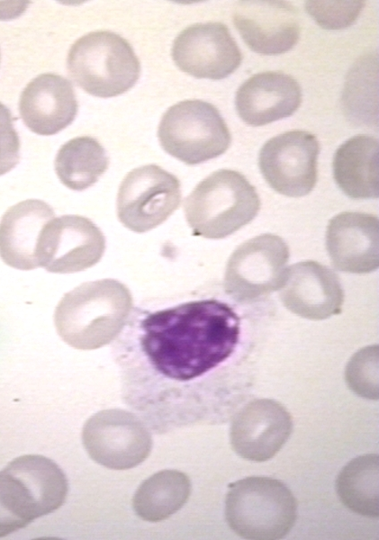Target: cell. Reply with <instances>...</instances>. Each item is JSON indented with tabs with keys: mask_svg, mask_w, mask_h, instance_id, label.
Segmentation results:
<instances>
[{
	"mask_svg": "<svg viewBox=\"0 0 379 540\" xmlns=\"http://www.w3.org/2000/svg\"><path fill=\"white\" fill-rule=\"evenodd\" d=\"M236 301L216 295L150 296L131 308L112 342L123 402L155 434L214 414L204 380L235 355Z\"/></svg>",
	"mask_w": 379,
	"mask_h": 540,
	"instance_id": "cell-1",
	"label": "cell"
},
{
	"mask_svg": "<svg viewBox=\"0 0 379 540\" xmlns=\"http://www.w3.org/2000/svg\"><path fill=\"white\" fill-rule=\"evenodd\" d=\"M296 500L280 481L248 477L229 485L225 517L239 536L275 540L285 536L296 519Z\"/></svg>",
	"mask_w": 379,
	"mask_h": 540,
	"instance_id": "cell-2",
	"label": "cell"
},
{
	"mask_svg": "<svg viewBox=\"0 0 379 540\" xmlns=\"http://www.w3.org/2000/svg\"><path fill=\"white\" fill-rule=\"evenodd\" d=\"M260 200L255 187L240 173L221 169L203 179L185 201V212L195 233L226 237L250 222Z\"/></svg>",
	"mask_w": 379,
	"mask_h": 540,
	"instance_id": "cell-3",
	"label": "cell"
},
{
	"mask_svg": "<svg viewBox=\"0 0 379 540\" xmlns=\"http://www.w3.org/2000/svg\"><path fill=\"white\" fill-rule=\"evenodd\" d=\"M67 68L83 90L104 98L128 91L140 74L130 43L107 31L92 32L77 40L68 51Z\"/></svg>",
	"mask_w": 379,
	"mask_h": 540,
	"instance_id": "cell-4",
	"label": "cell"
},
{
	"mask_svg": "<svg viewBox=\"0 0 379 540\" xmlns=\"http://www.w3.org/2000/svg\"><path fill=\"white\" fill-rule=\"evenodd\" d=\"M158 137L166 152L188 165L219 157L231 140L219 111L202 100H185L169 107L160 120Z\"/></svg>",
	"mask_w": 379,
	"mask_h": 540,
	"instance_id": "cell-5",
	"label": "cell"
},
{
	"mask_svg": "<svg viewBox=\"0 0 379 540\" xmlns=\"http://www.w3.org/2000/svg\"><path fill=\"white\" fill-rule=\"evenodd\" d=\"M82 443L98 464L113 470L133 468L149 455V429L133 412L120 409L101 410L90 417L82 430Z\"/></svg>",
	"mask_w": 379,
	"mask_h": 540,
	"instance_id": "cell-6",
	"label": "cell"
},
{
	"mask_svg": "<svg viewBox=\"0 0 379 540\" xmlns=\"http://www.w3.org/2000/svg\"><path fill=\"white\" fill-rule=\"evenodd\" d=\"M289 249L277 235L263 234L242 243L230 256L223 288L238 303H248L278 290Z\"/></svg>",
	"mask_w": 379,
	"mask_h": 540,
	"instance_id": "cell-7",
	"label": "cell"
},
{
	"mask_svg": "<svg viewBox=\"0 0 379 540\" xmlns=\"http://www.w3.org/2000/svg\"><path fill=\"white\" fill-rule=\"evenodd\" d=\"M319 151L314 135L291 130L264 144L258 165L265 180L275 191L290 197H302L315 186Z\"/></svg>",
	"mask_w": 379,
	"mask_h": 540,
	"instance_id": "cell-8",
	"label": "cell"
},
{
	"mask_svg": "<svg viewBox=\"0 0 379 540\" xmlns=\"http://www.w3.org/2000/svg\"><path fill=\"white\" fill-rule=\"evenodd\" d=\"M172 58L184 72L198 77L222 79L240 65L241 52L221 22L195 23L174 40Z\"/></svg>",
	"mask_w": 379,
	"mask_h": 540,
	"instance_id": "cell-9",
	"label": "cell"
},
{
	"mask_svg": "<svg viewBox=\"0 0 379 540\" xmlns=\"http://www.w3.org/2000/svg\"><path fill=\"white\" fill-rule=\"evenodd\" d=\"M104 238L88 219L66 215L42 229L36 249L39 266L53 273H73L95 265L102 256Z\"/></svg>",
	"mask_w": 379,
	"mask_h": 540,
	"instance_id": "cell-10",
	"label": "cell"
},
{
	"mask_svg": "<svg viewBox=\"0 0 379 540\" xmlns=\"http://www.w3.org/2000/svg\"><path fill=\"white\" fill-rule=\"evenodd\" d=\"M107 281L83 284L65 294L58 304L54 321L61 338L81 350L109 343L115 331L107 320Z\"/></svg>",
	"mask_w": 379,
	"mask_h": 540,
	"instance_id": "cell-11",
	"label": "cell"
},
{
	"mask_svg": "<svg viewBox=\"0 0 379 540\" xmlns=\"http://www.w3.org/2000/svg\"><path fill=\"white\" fill-rule=\"evenodd\" d=\"M278 291L287 310L312 320L340 313L344 302L337 274L314 261L299 262L286 268Z\"/></svg>",
	"mask_w": 379,
	"mask_h": 540,
	"instance_id": "cell-12",
	"label": "cell"
},
{
	"mask_svg": "<svg viewBox=\"0 0 379 540\" xmlns=\"http://www.w3.org/2000/svg\"><path fill=\"white\" fill-rule=\"evenodd\" d=\"M292 429L291 415L281 403L269 399L256 400L235 415L230 443L242 458L264 462L279 452Z\"/></svg>",
	"mask_w": 379,
	"mask_h": 540,
	"instance_id": "cell-13",
	"label": "cell"
},
{
	"mask_svg": "<svg viewBox=\"0 0 379 540\" xmlns=\"http://www.w3.org/2000/svg\"><path fill=\"white\" fill-rule=\"evenodd\" d=\"M233 22L246 44L263 55L288 51L300 36L298 12L283 1H239Z\"/></svg>",
	"mask_w": 379,
	"mask_h": 540,
	"instance_id": "cell-14",
	"label": "cell"
},
{
	"mask_svg": "<svg viewBox=\"0 0 379 540\" xmlns=\"http://www.w3.org/2000/svg\"><path fill=\"white\" fill-rule=\"evenodd\" d=\"M326 247L338 270L373 272L378 267V218L352 212L334 216L327 227Z\"/></svg>",
	"mask_w": 379,
	"mask_h": 540,
	"instance_id": "cell-15",
	"label": "cell"
},
{
	"mask_svg": "<svg viewBox=\"0 0 379 540\" xmlns=\"http://www.w3.org/2000/svg\"><path fill=\"white\" fill-rule=\"evenodd\" d=\"M77 108L71 83L52 73L33 78L19 99V112L24 124L40 135H52L65 129L75 119Z\"/></svg>",
	"mask_w": 379,
	"mask_h": 540,
	"instance_id": "cell-16",
	"label": "cell"
},
{
	"mask_svg": "<svg viewBox=\"0 0 379 540\" xmlns=\"http://www.w3.org/2000/svg\"><path fill=\"white\" fill-rule=\"evenodd\" d=\"M302 91L291 76L277 71L256 74L238 89L235 106L240 119L262 126L292 115L300 106Z\"/></svg>",
	"mask_w": 379,
	"mask_h": 540,
	"instance_id": "cell-17",
	"label": "cell"
},
{
	"mask_svg": "<svg viewBox=\"0 0 379 540\" xmlns=\"http://www.w3.org/2000/svg\"><path fill=\"white\" fill-rule=\"evenodd\" d=\"M54 216L43 201L24 200L11 206L0 220V257L19 270L39 266L36 249L43 226Z\"/></svg>",
	"mask_w": 379,
	"mask_h": 540,
	"instance_id": "cell-18",
	"label": "cell"
},
{
	"mask_svg": "<svg viewBox=\"0 0 379 540\" xmlns=\"http://www.w3.org/2000/svg\"><path fill=\"white\" fill-rule=\"evenodd\" d=\"M181 197L180 184L172 174L156 165L131 171L118 194L120 213H156L164 219L174 212Z\"/></svg>",
	"mask_w": 379,
	"mask_h": 540,
	"instance_id": "cell-19",
	"label": "cell"
},
{
	"mask_svg": "<svg viewBox=\"0 0 379 540\" xmlns=\"http://www.w3.org/2000/svg\"><path fill=\"white\" fill-rule=\"evenodd\" d=\"M333 175L338 187L354 199L378 197V141L368 135L354 136L334 154Z\"/></svg>",
	"mask_w": 379,
	"mask_h": 540,
	"instance_id": "cell-20",
	"label": "cell"
},
{
	"mask_svg": "<svg viewBox=\"0 0 379 540\" xmlns=\"http://www.w3.org/2000/svg\"><path fill=\"white\" fill-rule=\"evenodd\" d=\"M5 469L24 485L40 518L64 504L68 491V480L52 460L42 455L26 454L14 459Z\"/></svg>",
	"mask_w": 379,
	"mask_h": 540,
	"instance_id": "cell-21",
	"label": "cell"
},
{
	"mask_svg": "<svg viewBox=\"0 0 379 540\" xmlns=\"http://www.w3.org/2000/svg\"><path fill=\"white\" fill-rule=\"evenodd\" d=\"M191 493L188 476L179 471L164 470L146 479L133 499L134 512L148 522H158L177 512Z\"/></svg>",
	"mask_w": 379,
	"mask_h": 540,
	"instance_id": "cell-22",
	"label": "cell"
},
{
	"mask_svg": "<svg viewBox=\"0 0 379 540\" xmlns=\"http://www.w3.org/2000/svg\"><path fill=\"white\" fill-rule=\"evenodd\" d=\"M54 166L63 184L69 189L82 191L93 185L105 172L108 158L95 139L82 136L60 147Z\"/></svg>",
	"mask_w": 379,
	"mask_h": 540,
	"instance_id": "cell-23",
	"label": "cell"
},
{
	"mask_svg": "<svg viewBox=\"0 0 379 540\" xmlns=\"http://www.w3.org/2000/svg\"><path fill=\"white\" fill-rule=\"evenodd\" d=\"M337 492L343 504L365 517H378V455L351 460L339 472Z\"/></svg>",
	"mask_w": 379,
	"mask_h": 540,
	"instance_id": "cell-24",
	"label": "cell"
},
{
	"mask_svg": "<svg viewBox=\"0 0 379 540\" xmlns=\"http://www.w3.org/2000/svg\"><path fill=\"white\" fill-rule=\"evenodd\" d=\"M34 503L21 481L5 469L0 472V537L38 518Z\"/></svg>",
	"mask_w": 379,
	"mask_h": 540,
	"instance_id": "cell-25",
	"label": "cell"
},
{
	"mask_svg": "<svg viewBox=\"0 0 379 540\" xmlns=\"http://www.w3.org/2000/svg\"><path fill=\"white\" fill-rule=\"evenodd\" d=\"M346 382L358 396L378 400V346L357 351L346 367Z\"/></svg>",
	"mask_w": 379,
	"mask_h": 540,
	"instance_id": "cell-26",
	"label": "cell"
},
{
	"mask_svg": "<svg viewBox=\"0 0 379 540\" xmlns=\"http://www.w3.org/2000/svg\"><path fill=\"white\" fill-rule=\"evenodd\" d=\"M364 5L363 1H307L305 9L320 27L340 30L354 23Z\"/></svg>",
	"mask_w": 379,
	"mask_h": 540,
	"instance_id": "cell-27",
	"label": "cell"
},
{
	"mask_svg": "<svg viewBox=\"0 0 379 540\" xmlns=\"http://www.w3.org/2000/svg\"><path fill=\"white\" fill-rule=\"evenodd\" d=\"M20 159V140L10 110L0 103V176L11 171Z\"/></svg>",
	"mask_w": 379,
	"mask_h": 540,
	"instance_id": "cell-28",
	"label": "cell"
}]
</instances>
